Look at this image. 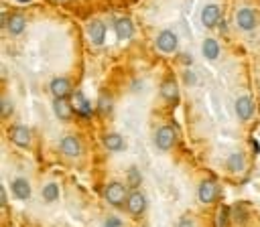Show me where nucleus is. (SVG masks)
I'll return each instance as SVG.
<instances>
[{"label":"nucleus","mask_w":260,"mask_h":227,"mask_svg":"<svg viewBox=\"0 0 260 227\" xmlns=\"http://www.w3.org/2000/svg\"><path fill=\"white\" fill-rule=\"evenodd\" d=\"M104 197H106V201L110 203V205L122 207L124 203L128 201V193H126V187L114 180V183H110V185L104 189Z\"/></svg>","instance_id":"nucleus-1"},{"label":"nucleus","mask_w":260,"mask_h":227,"mask_svg":"<svg viewBox=\"0 0 260 227\" xmlns=\"http://www.w3.org/2000/svg\"><path fill=\"white\" fill-rule=\"evenodd\" d=\"M126 209H128L130 215H134V217H140V215L146 211V195H144V193L134 189L130 195H128Z\"/></svg>","instance_id":"nucleus-2"},{"label":"nucleus","mask_w":260,"mask_h":227,"mask_svg":"<svg viewBox=\"0 0 260 227\" xmlns=\"http://www.w3.org/2000/svg\"><path fill=\"white\" fill-rule=\"evenodd\" d=\"M155 144L159 150H171L175 144V130L171 126H161L155 134Z\"/></svg>","instance_id":"nucleus-3"},{"label":"nucleus","mask_w":260,"mask_h":227,"mask_svg":"<svg viewBox=\"0 0 260 227\" xmlns=\"http://www.w3.org/2000/svg\"><path fill=\"white\" fill-rule=\"evenodd\" d=\"M218 183L216 180H211V178H208V180H203V183L199 185V191H197V195H199V201L203 203V205H209V203H213L218 199Z\"/></svg>","instance_id":"nucleus-4"},{"label":"nucleus","mask_w":260,"mask_h":227,"mask_svg":"<svg viewBox=\"0 0 260 227\" xmlns=\"http://www.w3.org/2000/svg\"><path fill=\"white\" fill-rule=\"evenodd\" d=\"M8 138L13 144L20 146V148H27V146L31 144V130L27 126H20V124H17V126H13L8 130Z\"/></svg>","instance_id":"nucleus-5"},{"label":"nucleus","mask_w":260,"mask_h":227,"mask_svg":"<svg viewBox=\"0 0 260 227\" xmlns=\"http://www.w3.org/2000/svg\"><path fill=\"white\" fill-rule=\"evenodd\" d=\"M254 114V101L250 96H240L238 99H236V116H238L242 122L250 120Z\"/></svg>","instance_id":"nucleus-6"},{"label":"nucleus","mask_w":260,"mask_h":227,"mask_svg":"<svg viewBox=\"0 0 260 227\" xmlns=\"http://www.w3.org/2000/svg\"><path fill=\"white\" fill-rule=\"evenodd\" d=\"M256 13L252 8H240L236 13V25H238L242 31H252L256 27Z\"/></svg>","instance_id":"nucleus-7"},{"label":"nucleus","mask_w":260,"mask_h":227,"mask_svg":"<svg viewBox=\"0 0 260 227\" xmlns=\"http://www.w3.org/2000/svg\"><path fill=\"white\" fill-rule=\"evenodd\" d=\"M156 49L161 53H173L177 49V35L173 31H163L156 37Z\"/></svg>","instance_id":"nucleus-8"},{"label":"nucleus","mask_w":260,"mask_h":227,"mask_svg":"<svg viewBox=\"0 0 260 227\" xmlns=\"http://www.w3.org/2000/svg\"><path fill=\"white\" fill-rule=\"evenodd\" d=\"M59 150L65 156L75 158V156L82 154V144H80V140H77L75 136H65V138H61V142H59Z\"/></svg>","instance_id":"nucleus-9"},{"label":"nucleus","mask_w":260,"mask_h":227,"mask_svg":"<svg viewBox=\"0 0 260 227\" xmlns=\"http://www.w3.org/2000/svg\"><path fill=\"white\" fill-rule=\"evenodd\" d=\"M49 89L55 97H67L71 94V83H69V79H65V77H55V79H51Z\"/></svg>","instance_id":"nucleus-10"},{"label":"nucleus","mask_w":260,"mask_h":227,"mask_svg":"<svg viewBox=\"0 0 260 227\" xmlns=\"http://www.w3.org/2000/svg\"><path fill=\"white\" fill-rule=\"evenodd\" d=\"M201 22H203V27H208V29L216 27L220 22V6L218 4H208L201 10Z\"/></svg>","instance_id":"nucleus-11"},{"label":"nucleus","mask_w":260,"mask_h":227,"mask_svg":"<svg viewBox=\"0 0 260 227\" xmlns=\"http://www.w3.org/2000/svg\"><path fill=\"white\" fill-rule=\"evenodd\" d=\"M10 191H13L15 199H18V201H27L31 197V185L27 178H20V177L15 178L13 185H10Z\"/></svg>","instance_id":"nucleus-12"},{"label":"nucleus","mask_w":260,"mask_h":227,"mask_svg":"<svg viewBox=\"0 0 260 227\" xmlns=\"http://www.w3.org/2000/svg\"><path fill=\"white\" fill-rule=\"evenodd\" d=\"M87 32H89V39H92L94 45H104V41H106V25L102 20L89 22Z\"/></svg>","instance_id":"nucleus-13"},{"label":"nucleus","mask_w":260,"mask_h":227,"mask_svg":"<svg viewBox=\"0 0 260 227\" xmlns=\"http://www.w3.org/2000/svg\"><path fill=\"white\" fill-rule=\"evenodd\" d=\"M53 112H55V116H57L59 120H69L71 118V104L67 101V97H55L53 99Z\"/></svg>","instance_id":"nucleus-14"},{"label":"nucleus","mask_w":260,"mask_h":227,"mask_svg":"<svg viewBox=\"0 0 260 227\" xmlns=\"http://www.w3.org/2000/svg\"><path fill=\"white\" fill-rule=\"evenodd\" d=\"M104 146H106V150H110V152H122L124 146H126V142H124L122 134L110 132V134L104 136Z\"/></svg>","instance_id":"nucleus-15"},{"label":"nucleus","mask_w":260,"mask_h":227,"mask_svg":"<svg viewBox=\"0 0 260 227\" xmlns=\"http://www.w3.org/2000/svg\"><path fill=\"white\" fill-rule=\"evenodd\" d=\"M161 96L165 101H169V104H177L179 101V85L173 79H169V81H165L161 87Z\"/></svg>","instance_id":"nucleus-16"},{"label":"nucleus","mask_w":260,"mask_h":227,"mask_svg":"<svg viewBox=\"0 0 260 227\" xmlns=\"http://www.w3.org/2000/svg\"><path fill=\"white\" fill-rule=\"evenodd\" d=\"M114 31H116L118 39H130L134 35V25L130 18H118L114 25Z\"/></svg>","instance_id":"nucleus-17"},{"label":"nucleus","mask_w":260,"mask_h":227,"mask_svg":"<svg viewBox=\"0 0 260 227\" xmlns=\"http://www.w3.org/2000/svg\"><path fill=\"white\" fill-rule=\"evenodd\" d=\"M201 53H203L206 59L216 61L220 57V45H218V41L216 39H206V41H203V45H201Z\"/></svg>","instance_id":"nucleus-18"},{"label":"nucleus","mask_w":260,"mask_h":227,"mask_svg":"<svg viewBox=\"0 0 260 227\" xmlns=\"http://www.w3.org/2000/svg\"><path fill=\"white\" fill-rule=\"evenodd\" d=\"M25 27H27V20L22 15H13L6 22V29H8L10 35H20V32L25 31Z\"/></svg>","instance_id":"nucleus-19"},{"label":"nucleus","mask_w":260,"mask_h":227,"mask_svg":"<svg viewBox=\"0 0 260 227\" xmlns=\"http://www.w3.org/2000/svg\"><path fill=\"white\" fill-rule=\"evenodd\" d=\"M225 166H228L230 173H240V170H244L246 166V158L242 152H234L228 156V161H225Z\"/></svg>","instance_id":"nucleus-20"},{"label":"nucleus","mask_w":260,"mask_h":227,"mask_svg":"<svg viewBox=\"0 0 260 227\" xmlns=\"http://www.w3.org/2000/svg\"><path fill=\"white\" fill-rule=\"evenodd\" d=\"M41 195H43V199L47 201V203L57 201V199H59V185H57V183H47V185L43 187Z\"/></svg>","instance_id":"nucleus-21"},{"label":"nucleus","mask_w":260,"mask_h":227,"mask_svg":"<svg viewBox=\"0 0 260 227\" xmlns=\"http://www.w3.org/2000/svg\"><path fill=\"white\" fill-rule=\"evenodd\" d=\"M75 106H77V112L84 114V116H89V114H92L89 101L86 99V96H84L82 92H75Z\"/></svg>","instance_id":"nucleus-22"},{"label":"nucleus","mask_w":260,"mask_h":227,"mask_svg":"<svg viewBox=\"0 0 260 227\" xmlns=\"http://www.w3.org/2000/svg\"><path fill=\"white\" fill-rule=\"evenodd\" d=\"M126 178H128V185H130L132 189H139V187L142 185V175H140V170H139L137 166H130Z\"/></svg>","instance_id":"nucleus-23"},{"label":"nucleus","mask_w":260,"mask_h":227,"mask_svg":"<svg viewBox=\"0 0 260 227\" xmlns=\"http://www.w3.org/2000/svg\"><path fill=\"white\" fill-rule=\"evenodd\" d=\"M10 114H13V106L8 99H2V118H8Z\"/></svg>","instance_id":"nucleus-24"},{"label":"nucleus","mask_w":260,"mask_h":227,"mask_svg":"<svg viewBox=\"0 0 260 227\" xmlns=\"http://www.w3.org/2000/svg\"><path fill=\"white\" fill-rule=\"evenodd\" d=\"M225 217H230V209L222 207V211H220V227H225Z\"/></svg>","instance_id":"nucleus-25"},{"label":"nucleus","mask_w":260,"mask_h":227,"mask_svg":"<svg viewBox=\"0 0 260 227\" xmlns=\"http://www.w3.org/2000/svg\"><path fill=\"white\" fill-rule=\"evenodd\" d=\"M106 227H122V221L118 217H108L106 219Z\"/></svg>","instance_id":"nucleus-26"},{"label":"nucleus","mask_w":260,"mask_h":227,"mask_svg":"<svg viewBox=\"0 0 260 227\" xmlns=\"http://www.w3.org/2000/svg\"><path fill=\"white\" fill-rule=\"evenodd\" d=\"M175 227H197V225H195V221H191V219H181Z\"/></svg>","instance_id":"nucleus-27"},{"label":"nucleus","mask_w":260,"mask_h":227,"mask_svg":"<svg viewBox=\"0 0 260 227\" xmlns=\"http://www.w3.org/2000/svg\"><path fill=\"white\" fill-rule=\"evenodd\" d=\"M0 201H2V207H6V187H2V189H0Z\"/></svg>","instance_id":"nucleus-28"},{"label":"nucleus","mask_w":260,"mask_h":227,"mask_svg":"<svg viewBox=\"0 0 260 227\" xmlns=\"http://www.w3.org/2000/svg\"><path fill=\"white\" fill-rule=\"evenodd\" d=\"M18 2H29V0H18Z\"/></svg>","instance_id":"nucleus-29"}]
</instances>
